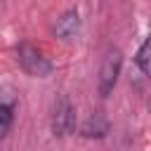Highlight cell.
<instances>
[{
    "mask_svg": "<svg viewBox=\"0 0 151 151\" xmlns=\"http://www.w3.org/2000/svg\"><path fill=\"white\" fill-rule=\"evenodd\" d=\"M17 59H19V66L33 76V78H47L52 73V64L47 57H42V52L38 47H33L31 42H21L17 47Z\"/></svg>",
    "mask_w": 151,
    "mask_h": 151,
    "instance_id": "6da1fadb",
    "label": "cell"
},
{
    "mask_svg": "<svg viewBox=\"0 0 151 151\" xmlns=\"http://www.w3.org/2000/svg\"><path fill=\"white\" fill-rule=\"evenodd\" d=\"M120 68H123V54L120 50H111L101 64V71H99V83H97V90L101 97H109L118 83V76H120Z\"/></svg>",
    "mask_w": 151,
    "mask_h": 151,
    "instance_id": "7a4b0ae2",
    "label": "cell"
},
{
    "mask_svg": "<svg viewBox=\"0 0 151 151\" xmlns=\"http://www.w3.org/2000/svg\"><path fill=\"white\" fill-rule=\"evenodd\" d=\"M76 127V109L68 101V97H57L54 106H52V134L54 137H64L68 132H73Z\"/></svg>",
    "mask_w": 151,
    "mask_h": 151,
    "instance_id": "3957f363",
    "label": "cell"
},
{
    "mask_svg": "<svg viewBox=\"0 0 151 151\" xmlns=\"http://www.w3.org/2000/svg\"><path fill=\"white\" fill-rule=\"evenodd\" d=\"M54 33H57L61 40H73V38L80 33V17H78V12H76V9L64 12V14L57 19V24H54Z\"/></svg>",
    "mask_w": 151,
    "mask_h": 151,
    "instance_id": "277c9868",
    "label": "cell"
},
{
    "mask_svg": "<svg viewBox=\"0 0 151 151\" xmlns=\"http://www.w3.org/2000/svg\"><path fill=\"white\" fill-rule=\"evenodd\" d=\"M109 130H111L109 118H106L104 113H92V116L83 123L80 134H83L85 139H101V137H106V134H109Z\"/></svg>",
    "mask_w": 151,
    "mask_h": 151,
    "instance_id": "5b68a950",
    "label": "cell"
},
{
    "mask_svg": "<svg viewBox=\"0 0 151 151\" xmlns=\"http://www.w3.org/2000/svg\"><path fill=\"white\" fill-rule=\"evenodd\" d=\"M14 125V101H0V142L9 134Z\"/></svg>",
    "mask_w": 151,
    "mask_h": 151,
    "instance_id": "8992f818",
    "label": "cell"
},
{
    "mask_svg": "<svg viewBox=\"0 0 151 151\" xmlns=\"http://www.w3.org/2000/svg\"><path fill=\"white\" fill-rule=\"evenodd\" d=\"M137 66H139L146 76H151V38L139 47V52H137Z\"/></svg>",
    "mask_w": 151,
    "mask_h": 151,
    "instance_id": "52a82bcc",
    "label": "cell"
}]
</instances>
